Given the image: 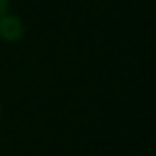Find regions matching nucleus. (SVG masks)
I'll return each instance as SVG.
<instances>
[{"label":"nucleus","mask_w":156,"mask_h":156,"mask_svg":"<svg viewBox=\"0 0 156 156\" xmlns=\"http://www.w3.org/2000/svg\"><path fill=\"white\" fill-rule=\"evenodd\" d=\"M22 34H24L22 17H17L12 12H5L0 17V39H5V41H20Z\"/></svg>","instance_id":"f257e3e1"},{"label":"nucleus","mask_w":156,"mask_h":156,"mask_svg":"<svg viewBox=\"0 0 156 156\" xmlns=\"http://www.w3.org/2000/svg\"><path fill=\"white\" fill-rule=\"evenodd\" d=\"M5 12H10V0H0V17Z\"/></svg>","instance_id":"f03ea898"}]
</instances>
